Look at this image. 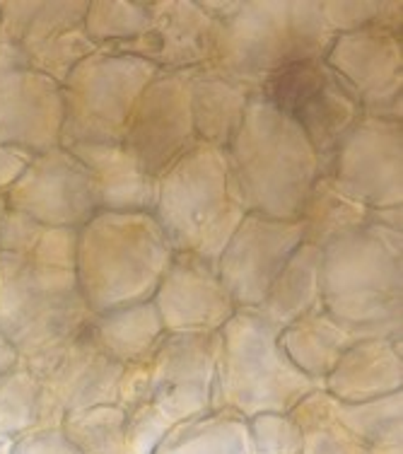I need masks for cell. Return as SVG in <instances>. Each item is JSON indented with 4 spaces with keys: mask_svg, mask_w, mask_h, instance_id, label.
I'll return each instance as SVG.
<instances>
[{
    "mask_svg": "<svg viewBox=\"0 0 403 454\" xmlns=\"http://www.w3.org/2000/svg\"><path fill=\"white\" fill-rule=\"evenodd\" d=\"M78 230L42 225L36 220L5 210L0 218V252L53 269L75 271Z\"/></svg>",
    "mask_w": 403,
    "mask_h": 454,
    "instance_id": "cell-29",
    "label": "cell"
},
{
    "mask_svg": "<svg viewBox=\"0 0 403 454\" xmlns=\"http://www.w3.org/2000/svg\"><path fill=\"white\" fill-rule=\"evenodd\" d=\"M155 454H254L249 423L235 411L213 409L174 423Z\"/></svg>",
    "mask_w": 403,
    "mask_h": 454,
    "instance_id": "cell-28",
    "label": "cell"
},
{
    "mask_svg": "<svg viewBox=\"0 0 403 454\" xmlns=\"http://www.w3.org/2000/svg\"><path fill=\"white\" fill-rule=\"evenodd\" d=\"M246 213L222 148L198 143L158 179L152 215L174 252L218 266L220 254Z\"/></svg>",
    "mask_w": 403,
    "mask_h": 454,
    "instance_id": "cell-4",
    "label": "cell"
},
{
    "mask_svg": "<svg viewBox=\"0 0 403 454\" xmlns=\"http://www.w3.org/2000/svg\"><path fill=\"white\" fill-rule=\"evenodd\" d=\"M333 413L362 447L403 437V392L360 403H343L333 399Z\"/></svg>",
    "mask_w": 403,
    "mask_h": 454,
    "instance_id": "cell-32",
    "label": "cell"
},
{
    "mask_svg": "<svg viewBox=\"0 0 403 454\" xmlns=\"http://www.w3.org/2000/svg\"><path fill=\"white\" fill-rule=\"evenodd\" d=\"M368 210L365 203L345 192L331 175H322L312 184L298 215L302 242L324 249L368 225Z\"/></svg>",
    "mask_w": 403,
    "mask_h": 454,
    "instance_id": "cell-27",
    "label": "cell"
},
{
    "mask_svg": "<svg viewBox=\"0 0 403 454\" xmlns=\"http://www.w3.org/2000/svg\"><path fill=\"white\" fill-rule=\"evenodd\" d=\"M319 10L333 35H351L377 25L379 0H319Z\"/></svg>",
    "mask_w": 403,
    "mask_h": 454,
    "instance_id": "cell-36",
    "label": "cell"
},
{
    "mask_svg": "<svg viewBox=\"0 0 403 454\" xmlns=\"http://www.w3.org/2000/svg\"><path fill=\"white\" fill-rule=\"evenodd\" d=\"M174 249L152 213L99 210L78 230L75 280L92 315L148 302Z\"/></svg>",
    "mask_w": 403,
    "mask_h": 454,
    "instance_id": "cell-2",
    "label": "cell"
},
{
    "mask_svg": "<svg viewBox=\"0 0 403 454\" xmlns=\"http://www.w3.org/2000/svg\"><path fill=\"white\" fill-rule=\"evenodd\" d=\"M322 254L326 312L355 340H403V232L365 225Z\"/></svg>",
    "mask_w": 403,
    "mask_h": 454,
    "instance_id": "cell-1",
    "label": "cell"
},
{
    "mask_svg": "<svg viewBox=\"0 0 403 454\" xmlns=\"http://www.w3.org/2000/svg\"><path fill=\"white\" fill-rule=\"evenodd\" d=\"M290 416L302 430V454H362V445L336 419L333 399L324 389L309 394Z\"/></svg>",
    "mask_w": 403,
    "mask_h": 454,
    "instance_id": "cell-31",
    "label": "cell"
},
{
    "mask_svg": "<svg viewBox=\"0 0 403 454\" xmlns=\"http://www.w3.org/2000/svg\"><path fill=\"white\" fill-rule=\"evenodd\" d=\"M261 95L305 131L322 160V175L329 172L343 138L365 116L355 92L324 59L281 70L263 85Z\"/></svg>",
    "mask_w": 403,
    "mask_h": 454,
    "instance_id": "cell-10",
    "label": "cell"
},
{
    "mask_svg": "<svg viewBox=\"0 0 403 454\" xmlns=\"http://www.w3.org/2000/svg\"><path fill=\"white\" fill-rule=\"evenodd\" d=\"M322 256L324 254L319 247L302 242L273 280L256 312L285 329L309 312L322 309Z\"/></svg>",
    "mask_w": 403,
    "mask_h": 454,
    "instance_id": "cell-25",
    "label": "cell"
},
{
    "mask_svg": "<svg viewBox=\"0 0 403 454\" xmlns=\"http://www.w3.org/2000/svg\"><path fill=\"white\" fill-rule=\"evenodd\" d=\"M319 382L302 375L281 346V326L256 309H237L220 332L215 409L244 419L259 413H290Z\"/></svg>",
    "mask_w": 403,
    "mask_h": 454,
    "instance_id": "cell-6",
    "label": "cell"
},
{
    "mask_svg": "<svg viewBox=\"0 0 403 454\" xmlns=\"http://www.w3.org/2000/svg\"><path fill=\"white\" fill-rule=\"evenodd\" d=\"M302 245L298 220L246 213L218 259V276L237 309H256L292 252Z\"/></svg>",
    "mask_w": 403,
    "mask_h": 454,
    "instance_id": "cell-15",
    "label": "cell"
},
{
    "mask_svg": "<svg viewBox=\"0 0 403 454\" xmlns=\"http://www.w3.org/2000/svg\"><path fill=\"white\" fill-rule=\"evenodd\" d=\"M377 29L389 32V35L401 36L403 27V3L401 0H379V15Z\"/></svg>",
    "mask_w": 403,
    "mask_h": 454,
    "instance_id": "cell-39",
    "label": "cell"
},
{
    "mask_svg": "<svg viewBox=\"0 0 403 454\" xmlns=\"http://www.w3.org/2000/svg\"><path fill=\"white\" fill-rule=\"evenodd\" d=\"M10 450H12V440L0 437V454H10Z\"/></svg>",
    "mask_w": 403,
    "mask_h": 454,
    "instance_id": "cell-44",
    "label": "cell"
},
{
    "mask_svg": "<svg viewBox=\"0 0 403 454\" xmlns=\"http://www.w3.org/2000/svg\"><path fill=\"white\" fill-rule=\"evenodd\" d=\"M368 225L384 227L391 232H403V206H384L368 210Z\"/></svg>",
    "mask_w": 403,
    "mask_h": 454,
    "instance_id": "cell-40",
    "label": "cell"
},
{
    "mask_svg": "<svg viewBox=\"0 0 403 454\" xmlns=\"http://www.w3.org/2000/svg\"><path fill=\"white\" fill-rule=\"evenodd\" d=\"M351 343H355L351 332L343 329L324 307L281 329V346L290 363L302 375L319 382L322 389L329 372Z\"/></svg>",
    "mask_w": 403,
    "mask_h": 454,
    "instance_id": "cell-26",
    "label": "cell"
},
{
    "mask_svg": "<svg viewBox=\"0 0 403 454\" xmlns=\"http://www.w3.org/2000/svg\"><path fill=\"white\" fill-rule=\"evenodd\" d=\"M88 167L95 184L99 210L112 213H152L158 199V176L123 143L73 145L68 148Z\"/></svg>",
    "mask_w": 403,
    "mask_h": 454,
    "instance_id": "cell-21",
    "label": "cell"
},
{
    "mask_svg": "<svg viewBox=\"0 0 403 454\" xmlns=\"http://www.w3.org/2000/svg\"><path fill=\"white\" fill-rule=\"evenodd\" d=\"M89 319L75 271L0 252V336L19 363L58 348L85 332Z\"/></svg>",
    "mask_w": 403,
    "mask_h": 454,
    "instance_id": "cell-7",
    "label": "cell"
},
{
    "mask_svg": "<svg viewBox=\"0 0 403 454\" xmlns=\"http://www.w3.org/2000/svg\"><path fill=\"white\" fill-rule=\"evenodd\" d=\"M152 305L165 333H218L237 312L218 266L184 252H174Z\"/></svg>",
    "mask_w": 403,
    "mask_h": 454,
    "instance_id": "cell-19",
    "label": "cell"
},
{
    "mask_svg": "<svg viewBox=\"0 0 403 454\" xmlns=\"http://www.w3.org/2000/svg\"><path fill=\"white\" fill-rule=\"evenodd\" d=\"M123 145L158 179L198 145L186 70H159L150 80L133 109Z\"/></svg>",
    "mask_w": 403,
    "mask_h": 454,
    "instance_id": "cell-14",
    "label": "cell"
},
{
    "mask_svg": "<svg viewBox=\"0 0 403 454\" xmlns=\"http://www.w3.org/2000/svg\"><path fill=\"white\" fill-rule=\"evenodd\" d=\"M218 333H165L148 358L126 365L116 403L131 411L152 403L172 423L215 409Z\"/></svg>",
    "mask_w": 403,
    "mask_h": 454,
    "instance_id": "cell-8",
    "label": "cell"
},
{
    "mask_svg": "<svg viewBox=\"0 0 403 454\" xmlns=\"http://www.w3.org/2000/svg\"><path fill=\"white\" fill-rule=\"evenodd\" d=\"M22 365L42 387V411L36 428H61L63 419L73 411L116 403L126 370L97 348L88 329Z\"/></svg>",
    "mask_w": 403,
    "mask_h": 454,
    "instance_id": "cell-12",
    "label": "cell"
},
{
    "mask_svg": "<svg viewBox=\"0 0 403 454\" xmlns=\"http://www.w3.org/2000/svg\"><path fill=\"white\" fill-rule=\"evenodd\" d=\"M191 88L193 129L198 143L228 150L244 121L254 90L213 66L186 70Z\"/></svg>",
    "mask_w": 403,
    "mask_h": 454,
    "instance_id": "cell-23",
    "label": "cell"
},
{
    "mask_svg": "<svg viewBox=\"0 0 403 454\" xmlns=\"http://www.w3.org/2000/svg\"><path fill=\"white\" fill-rule=\"evenodd\" d=\"M158 73V66L126 53L95 51L78 63L61 85L63 148L123 143L133 109Z\"/></svg>",
    "mask_w": 403,
    "mask_h": 454,
    "instance_id": "cell-9",
    "label": "cell"
},
{
    "mask_svg": "<svg viewBox=\"0 0 403 454\" xmlns=\"http://www.w3.org/2000/svg\"><path fill=\"white\" fill-rule=\"evenodd\" d=\"M246 423L254 454H302V430L290 413H259Z\"/></svg>",
    "mask_w": 403,
    "mask_h": 454,
    "instance_id": "cell-34",
    "label": "cell"
},
{
    "mask_svg": "<svg viewBox=\"0 0 403 454\" xmlns=\"http://www.w3.org/2000/svg\"><path fill=\"white\" fill-rule=\"evenodd\" d=\"M324 392L343 403L403 392V340L360 339L351 343L324 380Z\"/></svg>",
    "mask_w": 403,
    "mask_h": 454,
    "instance_id": "cell-22",
    "label": "cell"
},
{
    "mask_svg": "<svg viewBox=\"0 0 403 454\" xmlns=\"http://www.w3.org/2000/svg\"><path fill=\"white\" fill-rule=\"evenodd\" d=\"M18 363L19 358H18V353H15V348H12L3 336H0V375H5V372L12 370Z\"/></svg>",
    "mask_w": 403,
    "mask_h": 454,
    "instance_id": "cell-42",
    "label": "cell"
},
{
    "mask_svg": "<svg viewBox=\"0 0 403 454\" xmlns=\"http://www.w3.org/2000/svg\"><path fill=\"white\" fill-rule=\"evenodd\" d=\"M326 175L368 208L403 206L401 121L362 116L338 145Z\"/></svg>",
    "mask_w": 403,
    "mask_h": 454,
    "instance_id": "cell-16",
    "label": "cell"
},
{
    "mask_svg": "<svg viewBox=\"0 0 403 454\" xmlns=\"http://www.w3.org/2000/svg\"><path fill=\"white\" fill-rule=\"evenodd\" d=\"M172 426L174 423L167 420V416H162L152 403H141L126 411V423H123L126 454H155Z\"/></svg>",
    "mask_w": 403,
    "mask_h": 454,
    "instance_id": "cell-35",
    "label": "cell"
},
{
    "mask_svg": "<svg viewBox=\"0 0 403 454\" xmlns=\"http://www.w3.org/2000/svg\"><path fill=\"white\" fill-rule=\"evenodd\" d=\"M324 61L355 92L365 116L401 121V36L382 32L377 27L360 29L351 35H336Z\"/></svg>",
    "mask_w": 403,
    "mask_h": 454,
    "instance_id": "cell-18",
    "label": "cell"
},
{
    "mask_svg": "<svg viewBox=\"0 0 403 454\" xmlns=\"http://www.w3.org/2000/svg\"><path fill=\"white\" fill-rule=\"evenodd\" d=\"M239 3H242V0H198V5H201L213 20H218V22H225L228 18H232V15L237 12Z\"/></svg>",
    "mask_w": 403,
    "mask_h": 454,
    "instance_id": "cell-41",
    "label": "cell"
},
{
    "mask_svg": "<svg viewBox=\"0 0 403 454\" xmlns=\"http://www.w3.org/2000/svg\"><path fill=\"white\" fill-rule=\"evenodd\" d=\"M228 160L249 213L298 220L322 160L305 131L266 97H252L244 121L228 145Z\"/></svg>",
    "mask_w": 403,
    "mask_h": 454,
    "instance_id": "cell-3",
    "label": "cell"
},
{
    "mask_svg": "<svg viewBox=\"0 0 403 454\" xmlns=\"http://www.w3.org/2000/svg\"><path fill=\"white\" fill-rule=\"evenodd\" d=\"M5 210H8V206H5V196H0V218L5 215Z\"/></svg>",
    "mask_w": 403,
    "mask_h": 454,
    "instance_id": "cell-45",
    "label": "cell"
},
{
    "mask_svg": "<svg viewBox=\"0 0 403 454\" xmlns=\"http://www.w3.org/2000/svg\"><path fill=\"white\" fill-rule=\"evenodd\" d=\"M10 454H82L61 428H36L12 440Z\"/></svg>",
    "mask_w": 403,
    "mask_h": 454,
    "instance_id": "cell-37",
    "label": "cell"
},
{
    "mask_svg": "<svg viewBox=\"0 0 403 454\" xmlns=\"http://www.w3.org/2000/svg\"><path fill=\"white\" fill-rule=\"evenodd\" d=\"M333 36L319 0H242L237 12L220 22L208 66L261 92L281 70L324 59Z\"/></svg>",
    "mask_w": 403,
    "mask_h": 454,
    "instance_id": "cell-5",
    "label": "cell"
},
{
    "mask_svg": "<svg viewBox=\"0 0 403 454\" xmlns=\"http://www.w3.org/2000/svg\"><path fill=\"white\" fill-rule=\"evenodd\" d=\"M63 88L0 42V145L46 153L61 145Z\"/></svg>",
    "mask_w": 403,
    "mask_h": 454,
    "instance_id": "cell-13",
    "label": "cell"
},
{
    "mask_svg": "<svg viewBox=\"0 0 403 454\" xmlns=\"http://www.w3.org/2000/svg\"><path fill=\"white\" fill-rule=\"evenodd\" d=\"M362 454H403V437H399V440H386V442H377V445L362 447Z\"/></svg>",
    "mask_w": 403,
    "mask_h": 454,
    "instance_id": "cell-43",
    "label": "cell"
},
{
    "mask_svg": "<svg viewBox=\"0 0 403 454\" xmlns=\"http://www.w3.org/2000/svg\"><path fill=\"white\" fill-rule=\"evenodd\" d=\"M5 206L42 225L71 230H80L99 213L88 167L63 145L35 155L5 196Z\"/></svg>",
    "mask_w": 403,
    "mask_h": 454,
    "instance_id": "cell-17",
    "label": "cell"
},
{
    "mask_svg": "<svg viewBox=\"0 0 403 454\" xmlns=\"http://www.w3.org/2000/svg\"><path fill=\"white\" fill-rule=\"evenodd\" d=\"M42 411V387L22 363L0 375V437L18 440L36 428Z\"/></svg>",
    "mask_w": 403,
    "mask_h": 454,
    "instance_id": "cell-33",
    "label": "cell"
},
{
    "mask_svg": "<svg viewBox=\"0 0 403 454\" xmlns=\"http://www.w3.org/2000/svg\"><path fill=\"white\" fill-rule=\"evenodd\" d=\"M150 0H89L85 32L97 51L126 53L148 29Z\"/></svg>",
    "mask_w": 403,
    "mask_h": 454,
    "instance_id": "cell-30",
    "label": "cell"
},
{
    "mask_svg": "<svg viewBox=\"0 0 403 454\" xmlns=\"http://www.w3.org/2000/svg\"><path fill=\"white\" fill-rule=\"evenodd\" d=\"M89 0H0V42L58 85L97 51L85 32Z\"/></svg>",
    "mask_w": 403,
    "mask_h": 454,
    "instance_id": "cell-11",
    "label": "cell"
},
{
    "mask_svg": "<svg viewBox=\"0 0 403 454\" xmlns=\"http://www.w3.org/2000/svg\"><path fill=\"white\" fill-rule=\"evenodd\" d=\"M88 333L106 358L126 367L148 358L159 340L165 339V326L152 300H148L92 315Z\"/></svg>",
    "mask_w": 403,
    "mask_h": 454,
    "instance_id": "cell-24",
    "label": "cell"
},
{
    "mask_svg": "<svg viewBox=\"0 0 403 454\" xmlns=\"http://www.w3.org/2000/svg\"><path fill=\"white\" fill-rule=\"evenodd\" d=\"M220 22L198 0H150L145 35L126 51L159 70H191L208 66L218 46Z\"/></svg>",
    "mask_w": 403,
    "mask_h": 454,
    "instance_id": "cell-20",
    "label": "cell"
},
{
    "mask_svg": "<svg viewBox=\"0 0 403 454\" xmlns=\"http://www.w3.org/2000/svg\"><path fill=\"white\" fill-rule=\"evenodd\" d=\"M35 153H29L18 145H0V196H8V192L22 179L27 167L32 165Z\"/></svg>",
    "mask_w": 403,
    "mask_h": 454,
    "instance_id": "cell-38",
    "label": "cell"
}]
</instances>
